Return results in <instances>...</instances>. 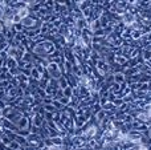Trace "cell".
Segmentation results:
<instances>
[]
</instances>
